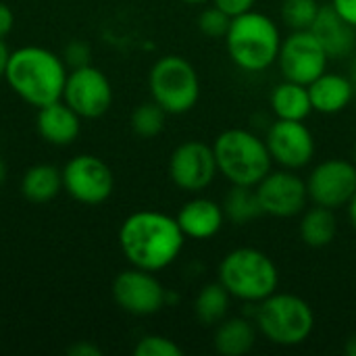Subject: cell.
Listing matches in <instances>:
<instances>
[{"label": "cell", "mask_w": 356, "mask_h": 356, "mask_svg": "<svg viewBox=\"0 0 356 356\" xmlns=\"http://www.w3.org/2000/svg\"><path fill=\"white\" fill-rule=\"evenodd\" d=\"M184 238L177 219L156 211H138L119 229V244L125 259L134 267L152 273L169 267L179 257Z\"/></svg>", "instance_id": "cell-1"}, {"label": "cell", "mask_w": 356, "mask_h": 356, "mask_svg": "<svg viewBox=\"0 0 356 356\" xmlns=\"http://www.w3.org/2000/svg\"><path fill=\"white\" fill-rule=\"evenodd\" d=\"M4 77L17 96L42 108L63 98L67 69L65 60L54 52L40 46H25L10 52Z\"/></svg>", "instance_id": "cell-2"}, {"label": "cell", "mask_w": 356, "mask_h": 356, "mask_svg": "<svg viewBox=\"0 0 356 356\" xmlns=\"http://www.w3.org/2000/svg\"><path fill=\"white\" fill-rule=\"evenodd\" d=\"M229 58L244 71H265L280 54L282 35L277 25L263 13L248 10L232 17L225 35Z\"/></svg>", "instance_id": "cell-3"}, {"label": "cell", "mask_w": 356, "mask_h": 356, "mask_svg": "<svg viewBox=\"0 0 356 356\" xmlns=\"http://www.w3.org/2000/svg\"><path fill=\"white\" fill-rule=\"evenodd\" d=\"M213 150L219 173L236 186H257L271 171L267 142L248 129H225L217 136Z\"/></svg>", "instance_id": "cell-4"}, {"label": "cell", "mask_w": 356, "mask_h": 356, "mask_svg": "<svg viewBox=\"0 0 356 356\" xmlns=\"http://www.w3.org/2000/svg\"><path fill=\"white\" fill-rule=\"evenodd\" d=\"M219 282L238 300L261 302L277 290L280 273L269 254L257 248H236L219 263Z\"/></svg>", "instance_id": "cell-5"}, {"label": "cell", "mask_w": 356, "mask_h": 356, "mask_svg": "<svg viewBox=\"0 0 356 356\" xmlns=\"http://www.w3.org/2000/svg\"><path fill=\"white\" fill-rule=\"evenodd\" d=\"M259 332L277 346H298L307 342L315 327L311 305L296 294L273 292L257 307Z\"/></svg>", "instance_id": "cell-6"}, {"label": "cell", "mask_w": 356, "mask_h": 356, "mask_svg": "<svg viewBox=\"0 0 356 356\" xmlns=\"http://www.w3.org/2000/svg\"><path fill=\"white\" fill-rule=\"evenodd\" d=\"M152 100L167 115H184L192 111L200 96V79L190 60L177 54L159 58L148 75Z\"/></svg>", "instance_id": "cell-7"}, {"label": "cell", "mask_w": 356, "mask_h": 356, "mask_svg": "<svg viewBox=\"0 0 356 356\" xmlns=\"http://www.w3.org/2000/svg\"><path fill=\"white\" fill-rule=\"evenodd\" d=\"M327 52L313 35L311 29L292 31L286 40H282L277 65L288 81H296L309 86L327 69Z\"/></svg>", "instance_id": "cell-8"}, {"label": "cell", "mask_w": 356, "mask_h": 356, "mask_svg": "<svg viewBox=\"0 0 356 356\" xmlns=\"http://www.w3.org/2000/svg\"><path fill=\"white\" fill-rule=\"evenodd\" d=\"M63 100L81 119H96L108 111L113 102V88L100 69L83 65L67 73Z\"/></svg>", "instance_id": "cell-9"}, {"label": "cell", "mask_w": 356, "mask_h": 356, "mask_svg": "<svg viewBox=\"0 0 356 356\" xmlns=\"http://www.w3.org/2000/svg\"><path fill=\"white\" fill-rule=\"evenodd\" d=\"M63 188L77 202L100 204L113 194L115 179L104 161L92 154H79L65 165Z\"/></svg>", "instance_id": "cell-10"}, {"label": "cell", "mask_w": 356, "mask_h": 356, "mask_svg": "<svg viewBox=\"0 0 356 356\" xmlns=\"http://www.w3.org/2000/svg\"><path fill=\"white\" fill-rule=\"evenodd\" d=\"M115 302L131 315L146 317L159 313L167 302V292L163 284L146 269H127L121 271L113 282Z\"/></svg>", "instance_id": "cell-11"}, {"label": "cell", "mask_w": 356, "mask_h": 356, "mask_svg": "<svg viewBox=\"0 0 356 356\" xmlns=\"http://www.w3.org/2000/svg\"><path fill=\"white\" fill-rule=\"evenodd\" d=\"M309 198L327 209H340L348 207L350 198L356 192V165L342 161V159H330L317 165L307 181Z\"/></svg>", "instance_id": "cell-12"}, {"label": "cell", "mask_w": 356, "mask_h": 356, "mask_svg": "<svg viewBox=\"0 0 356 356\" xmlns=\"http://www.w3.org/2000/svg\"><path fill=\"white\" fill-rule=\"evenodd\" d=\"M219 173L213 146L190 140L179 144L169 161V175L173 184L186 192H200L213 184Z\"/></svg>", "instance_id": "cell-13"}, {"label": "cell", "mask_w": 356, "mask_h": 356, "mask_svg": "<svg viewBox=\"0 0 356 356\" xmlns=\"http://www.w3.org/2000/svg\"><path fill=\"white\" fill-rule=\"evenodd\" d=\"M257 196L265 215L288 219L305 211L309 190L307 184L288 171H269L257 186Z\"/></svg>", "instance_id": "cell-14"}, {"label": "cell", "mask_w": 356, "mask_h": 356, "mask_svg": "<svg viewBox=\"0 0 356 356\" xmlns=\"http://www.w3.org/2000/svg\"><path fill=\"white\" fill-rule=\"evenodd\" d=\"M265 142L271 159L290 171L307 167L315 156V138L302 121L277 119L271 123Z\"/></svg>", "instance_id": "cell-15"}, {"label": "cell", "mask_w": 356, "mask_h": 356, "mask_svg": "<svg viewBox=\"0 0 356 356\" xmlns=\"http://www.w3.org/2000/svg\"><path fill=\"white\" fill-rule=\"evenodd\" d=\"M313 35L319 40L330 58L350 56L356 44V27L338 15V10L330 6H321L315 23L311 25Z\"/></svg>", "instance_id": "cell-16"}, {"label": "cell", "mask_w": 356, "mask_h": 356, "mask_svg": "<svg viewBox=\"0 0 356 356\" xmlns=\"http://www.w3.org/2000/svg\"><path fill=\"white\" fill-rule=\"evenodd\" d=\"M177 223L184 232L186 238L194 240H209L219 234L223 227V207L217 204L211 198H194L188 200L179 213H177Z\"/></svg>", "instance_id": "cell-17"}, {"label": "cell", "mask_w": 356, "mask_h": 356, "mask_svg": "<svg viewBox=\"0 0 356 356\" xmlns=\"http://www.w3.org/2000/svg\"><path fill=\"white\" fill-rule=\"evenodd\" d=\"M79 129L81 117L65 100L50 102L38 113V131L48 144L69 146L77 140Z\"/></svg>", "instance_id": "cell-18"}, {"label": "cell", "mask_w": 356, "mask_h": 356, "mask_svg": "<svg viewBox=\"0 0 356 356\" xmlns=\"http://www.w3.org/2000/svg\"><path fill=\"white\" fill-rule=\"evenodd\" d=\"M307 88H309L313 111L321 115H336L344 111L355 98V88L350 79L340 73H321Z\"/></svg>", "instance_id": "cell-19"}, {"label": "cell", "mask_w": 356, "mask_h": 356, "mask_svg": "<svg viewBox=\"0 0 356 356\" xmlns=\"http://www.w3.org/2000/svg\"><path fill=\"white\" fill-rule=\"evenodd\" d=\"M271 108L277 119H292V121H305L313 113L309 88L296 81L284 79L275 90L271 92Z\"/></svg>", "instance_id": "cell-20"}, {"label": "cell", "mask_w": 356, "mask_h": 356, "mask_svg": "<svg viewBox=\"0 0 356 356\" xmlns=\"http://www.w3.org/2000/svg\"><path fill=\"white\" fill-rule=\"evenodd\" d=\"M257 342V330L250 321L234 317L221 321L215 332V350L221 356H244Z\"/></svg>", "instance_id": "cell-21"}, {"label": "cell", "mask_w": 356, "mask_h": 356, "mask_svg": "<svg viewBox=\"0 0 356 356\" xmlns=\"http://www.w3.org/2000/svg\"><path fill=\"white\" fill-rule=\"evenodd\" d=\"M298 232H300V240L311 248L330 246L338 234V221H336L334 209L315 204L302 215Z\"/></svg>", "instance_id": "cell-22"}, {"label": "cell", "mask_w": 356, "mask_h": 356, "mask_svg": "<svg viewBox=\"0 0 356 356\" xmlns=\"http://www.w3.org/2000/svg\"><path fill=\"white\" fill-rule=\"evenodd\" d=\"M63 190V171L52 165H35L25 171L21 192L29 202H48Z\"/></svg>", "instance_id": "cell-23"}, {"label": "cell", "mask_w": 356, "mask_h": 356, "mask_svg": "<svg viewBox=\"0 0 356 356\" xmlns=\"http://www.w3.org/2000/svg\"><path fill=\"white\" fill-rule=\"evenodd\" d=\"M223 215L234 225H248L250 221L259 219L263 213L254 186H236L232 184L229 192L223 198Z\"/></svg>", "instance_id": "cell-24"}, {"label": "cell", "mask_w": 356, "mask_h": 356, "mask_svg": "<svg viewBox=\"0 0 356 356\" xmlns=\"http://www.w3.org/2000/svg\"><path fill=\"white\" fill-rule=\"evenodd\" d=\"M229 298H232V294L223 288L221 282L202 286V290L198 292V296L194 300L196 319L207 327L219 325L229 311Z\"/></svg>", "instance_id": "cell-25"}, {"label": "cell", "mask_w": 356, "mask_h": 356, "mask_svg": "<svg viewBox=\"0 0 356 356\" xmlns=\"http://www.w3.org/2000/svg\"><path fill=\"white\" fill-rule=\"evenodd\" d=\"M165 117H167V111L163 106H159L154 100L144 102V104L136 106V111L131 113V129L140 138H154L163 131Z\"/></svg>", "instance_id": "cell-26"}, {"label": "cell", "mask_w": 356, "mask_h": 356, "mask_svg": "<svg viewBox=\"0 0 356 356\" xmlns=\"http://www.w3.org/2000/svg\"><path fill=\"white\" fill-rule=\"evenodd\" d=\"M317 0H284L282 2V21L292 29V31H302L311 29V25L317 19L319 13Z\"/></svg>", "instance_id": "cell-27"}, {"label": "cell", "mask_w": 356, "mask_h": 356, "mask_svg": "<svg viewBox=\"0 0 356 356\" xmlns=\"http://www.w3.org/2000/svg\"><path fill=\"white\" fill-rule=\"evenodd\" d=\"M232 25V17L217 6L204 8L198 17V29L207 38H225Z\"/></svg>", "instance_id": "cell-28"}, {"label": "cell", "mask_w": 356, "mask_h": 356, "mask_svg": "<svg viewBox=\"0 0 356 356\" xmlns=\"http://www.w3.org/2000/svg\"><path fill=\"white\" fill-rule=\"evenodd\" d=\"M136 356H181L184 350L169 338L165 336H144L136 348H134Z\"/></svg>", "instance_id": "cell-29"}, {"label": "cell", "mask_w": 356, "mask_h": 356, "mask_svg": "<svg viewBox=\"0 0 356 356\" xmlns=\"http://www.w3.org/2000/svg\"><path fill=\"white\" fill-rule=\"evenodd\" d=\"M67 65H71L73 69L75 67H83V65H90V48L86 42L81 40H73L67 44L65 48V58H63Z\"/></svg>", "instance_id": "cell-30"}, {"label": "cell", "mask_w": 356, "mask_h": 356, "mask_svg": "<svg viewBox=\"0 0 356 356\" xmlns=\"http://www.w3.org/2000/svg\"><path fill=\"white\" fill-rule=\"evenodd\" d=\"M217 8H221L223 13H227L229 17H238L242 13L252 10L254 0H213Z\"/></svg>", "instance_id": "cell-31"}, {"label": "cell", "mask_w": 356, "mask_h": 356, "mask_svg": "<svg viewBox=\"0 0 356 356\" xmlns=\"http://www.w3.org/2000/svg\"><path fill=\"white\" fill-rule=\"evenodd\" d=\"M332 6L338 10L342 19H346L353 27H356V0H334Z\"/></svg>", "instance_id": "cell-32"}, {"label": "cell", "mask_w": 356, "mask_h": 356, "mask_svg": "<svg viewBox=\"0 0 356 356\" xmlns=\"http://www.w3.org/2000/svg\"><path fill=\"white\" fill-rule=\"evenodd\" d=\"M13 25H15V15H13V10H10L4 2H0V38H4V35L13 29Z\"/></svg>", "instance_id": "cell-33"}, {"label": "cell", "mask_w": 356, "mask_h": 356, "mask_svg": "<svg viewBox=\"0 0 356 356\" xmlns=\"http://www.w3.org/2000/svg\"><path fill=\"white\" fill-rule=\"evenodd\" d=\"M69 355L71 356H100L102 350L94 344H88V342H79L75 346L69 348Z\"/></svg>", "instance_id": "cell-34"}, {"label": "cell", "mask_w": 356, "mask_h": 356, "mask_svg": "<svg viewBox=\"0 0 356 356\" xmlns=\"http://www.w3.org/2000/svg\"><path fill=\"white\" fill-rule=\"evenodd\" d=\"M8 58H10V52H8L6 44L2 42V38H0V77H4V73H6Z\"/></svg>", "instance_id": "cell-35"}, {"label": "cell", "mask_w": 356, "mask_h": 356, "mask_svg": "<svg viewBox=\"0 0 356 356\" xmlns=\"http://www.w3.org/2000/svg\"><path fill=\"white\" fill-rule=\"evenodd\" d=\"M348 217H350L353 227L356 229V192H355V196L350 198V202H348Z\"/></svg>", "instance_id": "cell-36"}, {"label": "cell", "mask_w": 356, "mask_h": 356, "mask_svg": "<svg viewBox=\"0 0 356 356\" xmlns=\"http://www.w3.org/2000/svg\"><path fill=\"white\" fill-rule=\"evenodd\" d=\"M346 355L348 356H356V334H353L348 340H346V346H344Z\"/></svg>", "instance_id": "cell-37"}, {"label": "cell", "mask_w": 356, "mask_h": 356, "mask_svg": "<svg viewBox=\"0 0 356 356\" xmlns=\"http://www.w3.org/2000/svg\"><path fill=\"white\" fill-rule=\"evenodd\" d=\"M348 79H350V83H353L356 94V56L353 58V63H350V75H348Z\"/></svg>", "instance_id": "cell-38"}, {"label": "cell", "mask_w": 356, "mask_h": 356, "mask_svg": "<svg viewBox=\"0 0 356 356\" xmlns=\"http://www.w3.org/2000/svg\"><path fill=\"white\" fill-rule=\"evenodd\" d=\"M4 181V165L0 163V184Z\"/></svg>", "instance_id": "cell-39"}, {"label": "cell", "mask_w": 356, "mask_h": 356, "mask_svg": "<svg viewBox=\"0 0 356 356\" xmlns=\"http://www.w3.org/2000/svg\"><path fill=\"white\" fill-rule=\"evenodd\" d=\"M184 2H188V4H202V2H207V0H184Z\"/></svg>", "instance_id": "cell-40"}, {"label": "cell", "mask_w": 356, "mask_h": 356, "mask_svg": "<svg viewBox=\"0 0 356 356\" xmlns=\"http://www.w3.org/2000/svg\"><path fill=\"white\" fill-rule=\"evenodd\" d=\"M355 165H356V146H355Z\"/></svg>", "instance_id": "cell-41"}]
</instances>
